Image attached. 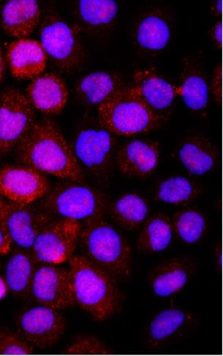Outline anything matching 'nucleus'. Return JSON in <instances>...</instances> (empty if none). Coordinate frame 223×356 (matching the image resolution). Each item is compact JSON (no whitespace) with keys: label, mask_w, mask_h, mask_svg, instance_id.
Listing matches in <instances>:
<instances>
[{"label":"nucleus","mask_w":223,"mask_h":356,"mask_svg":"<svg viewBox=\"0 0 223 356\" xmlns=\"http://www.w3.org/2000/svg\"><path fill=\"white\" fill-rule=\"evenodd\" d=\"M16 158L21 165L33 168L46 176L84 182V172L71 145L51 118H43L35 123L16 147Z\"/></svg>","instance_id":"obj_1"},{"label":"nucleus","mask_w":223,"mask_h":356,"mask_svg":"<svg viewBox=\"0 0 223 356\" xmlns=\"http://www.w3.org/2000/svg\"><path fill=\"white\" fill-rule=\"evenodd\" d=\"M75 302L96 322H104L122 309L125 295L118 280L84 255L68 261Z\"/></svg>","instance_id":"obj_2"},{"label":"nucleus","mask_w":223,"mask_h":356,"mask_svg":"<svg viewBox=\"0 0 223 356\" xmlns=\"http://www.w3.org/2000/svg\"><path fill=\"white\" fill-rule=\"evenodd\" d=\"M85 257L121 282L132 277V248L126 237L104 218L82 225L79 241Z\"/></svg>","instance_id":"obj_3"},{"label":"nucleus","mask_w":223,"mask_h":356,"mask_svg":"<svg viewBox=\"0 0 223 356\" xmlns=\"http://www.w3.org/2000/svg\"><path fill=\"white\" fill-rule=\"evenodd\" d=\"M109 198L102 191L84 182L63 180L55 184L42 199L40 208L52 217L84 224L104 218Z\"/></svg>","instance_id":"obj_4"},{"label":"nucleus","mask_w":223,"mask_h":356,"mask_svg":"<svg viewBox=\"0 0 223 356\" xmlns=\"http://www.w3.org/2000/svg\"><path fill=\"white\" fill-rule=\"evenodd\" d=\"M98 120L116 136L131 137L162 126L163 115L153 111L131 86H125L97 108Z\"/></svg>","instance_id":"obj_5"},{"label":"nucleus","mask_w":223,"mask_h":356,"mask_svg":"<svg viewBox=\"0 0 223 356\" xmlns=\"http://www.w3.org/2000/svg\"><path fill=\"white\" fill-rule=\"evenodd\" d=\"M116 136L98 120L88 118L80 124L71 147L80 168L92 177L107 183L114 171Z\"/></svg>","instance_id":"obj_6"},{"label":"nucleus","mask_w":223,"mask_h":356,"mask_svg":"<svg viewBox=\"0 0 223 356\" xmlns=\"http://www.w3.org/2000/svg\"><path fill=\"white\" fill-rule=\"evenodd\" d=\"M41 45L53 63L62 72H75L82 66L85 54L78 35L57 15L49 14L40 27Z\"/></svg>","instance_id":"obj_7"},{"label":"nucleus","mask_w":223,"mask_h":356,"mask_svg":"<svg viewBox=\"0 0 223 356\" xmlns=\"http://www.w3.org/2000/svg\"><path fill=\"white\" fill-rule=\"evenodd\" d=\"M82 224L64 218L53 220L36 236L32 253L38 264L61 265L74 254Z\"/></svg>","instance_id":"obj_8"},{"label":"nucleus","mask_w":223,"mask_h":356,"mask_svg":"<svg viewBox=\"0 0 223 356\" xmlns=\"http://www.w3.org/2000/svg\"><path fill=\"white\" fill-rule=\"evenodd\" d=\"M35 111L24 93L15 88L0 95V148L5 154L16 148L33 127Z\"/></svg>","instance_id":"obj_9"},{"label":"nucleus","mask_w":223,"mask_h":356,"mask_svg":"<svg viewBox=\"0 0 223 356\" xmlns=\"http://www.w3.org/2000/svg\"><path fill=\"white\" fill-rule=\"evenodd\" d=\"M18 333L34 348L47 349L64 335L66 323L59 311L42 305L30 306L18 314Z\"/></svg>","instance_id":"obj_10"},{"label":"nucleus","mask_w":223,"mask_h":356,"mask_svg":"<svg viewBox=\"0 0 223 356\" xmlns=\"http://www.w3.org/2000/svg\"><path fill=\"white\" fill-rule=\"evenodd\" d=\"M51 215L33 204H19L5 200L0 209V225L7 231L12 243L32 251L36 236L49 222Z\"/></svg>","instance_id":"obj_11"},{"label":"nucleus","mask_w":223,"mask_h":356,"mask_svg":"<svg viewBox=\"0 0 223 356\" xmlns=\"http://www.w3.org/2000/svg\"><path fill=\"white\" fill-rule=\"evenodd\" d=\"M30 293L37 303L58 311L76 305L70 271L58 265L37 267Z\"/></svg>","instance_id":"obj_12"},{"label":"nucleus","mask_w":223,"mask_h":356,"mask_svg":"<svg viewBox=\"0 0 223 356\" xmlns=\"http://www.w3.org/2000/svg\"><path fill=\"white\" fill-rule=\"evenodd\" d=\"M51 189L46 175L23 165L0 168V195L8 201L30 204L46 197Z\"/></svg>","instance_id":"obj_13"},{"label":"nucleus","mask_w":223,"mask_h":356,"mask_svg":"<svg viewBox=\"0 0 223 356\" xmlns=\"http://www.w3.org/2000/svg\"><path fill=\"white\" fill-rule=\"evenodd\" d=\"M160 160V145L156 140L136 138L117 149L115 164L123 176L145 179L157 170Z\"/></svg>","instance_id":"obj_14"},{"label":"nucleus","mask_w":223,"mask_h":356,"mask_svg":"<svg viewBox=\"0 0 223 356\" xmlns=\"http://www.w3.org/2000/svg\"><path fill=\"white\" fill-rule=\"evenodd\" d=\"M194 322L195 316L181 308L170 307L159 311L148 324L147 346L159 349L168 346L187 332Z\"/></svg>","instance_id":"obj_15"},{"label":"nucleus","mask_w":223,"mask_h":356,"mask_svg":"<svg viewBox=\"0 0 223 356\" xmlns=\"http://www.w3.org/2000/svg\"><path fill=\"white\" fill-rule=\"evenodd\" d=\"M26 95L35 110L46 115H57L66 108L69 90L58 74L46 73L32 80Z\"/></svg>","instance_id":"obj_16"},{"label":"nucleus","mask_w":223,"mask_h":356,"mask_svg":"<svg viewBox=\"0 0 223 356\" xmlns=\"http://www.w3.org/2000/svg\"><path fill=\"white\" fill-rule=\"evenodd\" d=\"M195 270V265L188 258L170 259L153 268L148 283L154 296L169 298L185 289Z\"/></svg>","instance_id":"obj_17"},{"label":"nucleus","mask_w":223,"mask_h":356,"mask_svg":"<svg viewBox=\"0 0 223 356\" xmlns=\"http://www.w3.org/2000/svg\"><path fill=\"white\" fill-rule=\"evenodd\" d=\"M47 60L41 43L28 38L12 42L6 54L12 76L19 80H33L40 76L46 70Z\"/></svg>","instance_id":"obj_18"},{"label":"nucleus","mask_w":223,"mask_h":356,"mask_svg":"<svg viewBox=\"0 0 223 356\" xmlns=\"http://www.w3.org/2000/svg\"><path fill=\"white\" fill-rule=\"evenodd\" d=\"M131 87L148 107L161 115L171 108L177 96L175 86L157 72L146 68L134 72Z\"/></svg>","instance_id":"obj_19"},{"label":"nucleus","mask_w":223,"mask_h":356,"mask_svg":"<svg viewBox=\"0 0 223 356\" xmlns=\"http://www.w3.org/2000/svg\"><path fill=\"white\" fill-rule=\"evenodd\" d=\"M119 74L105 71L91 72L80 79L75 92L79 102L88 108L99 107L125 88Z\"/></svg>","instance_id":"obj_20"},{"label":"nucleus","mask_w":223,"mask_h":356,"mask_svg":"<svg viewBox=\"0 0 223 356\" xmlns=\"http://www.w3.org/2000/svg\"><path fill=\"white\" fill-rule=\"evenodd\" d=\"M41 10L35 0H10L1 11V27L5 34L17 40L32 35L40 23Z\"/></svg>","instance_id":"obj_21"},{"label":"nucleus","mask_w":223,"mask_h":356,"mask_svg":"<svg viewBox=\"0 0 223 356\" xmlns=\"http://www.w3.org/2000/svg\"><path fill=\"white\" fill-rule=\"evenodd\" d=\"M219 154L213 143L203 136L186 138L177 149V158L190 176L203 177L213 171Z\"/></svg>","instance_id":"obj_22"},{"label":"nucleus","mask_w":223,"mask_h":356,"mask_svg":"<svg viewBox=\"0 0 223 356\" xmlns=\"http://www.w3.org/2000/svg\"><path fill=\"white\" fill-rule=\"evenodd\" d=\"M151 209L147 199L136 192H128L109 202L108 213L117 225L126 230H136L150 217Z\"/></svg>","instance_id":"obj_23"},{"label":"nucleus","mask_w":223,"mask_h":356,"mask_svg":"<svg viewBox=\"0 0 223 356\" xmlns=\"http://www.w3.org/2000/svg\"><path fill=\"white\" fill-rule=\"evenodd\" d=\"M137 245L141 252L159 254L168 249L175 236L172 220L163 213L148 217L141 227Z\"/></svg>","instance_id":"obj_24"},{"label":"nucleus","mask_w":223,"mask_h":356,"mask_svg":"<svg viewBox=\"0 0 223 356\" xmlns=\"http://www.w3.org/2000/svg\"><path fill=\"white\" fill-rule=\"evenodd\" d=\"M37 264L32 252L28 250L18 248L12 252L5 266L4 276L10 291L20 296L30 293Z\"/></svg>","instance_id":"obj_25"},{"label":"nucleus","mask_w":223,"mask_h":356,"mask_svg":"<svg viewBox=\"0 0 223 356\" xmlns=\"http://www.w3.org/2000/svg\"><path fill=\"white\" fill-rule=\"evenodd\" d=\"M200 193L199 186L194 180L172 176L160 181L154 189V197L161 203L183 206L195 201Z\"/></svg>","instance_id":"obj_26"},{"label":"nucleus","mask_w":223,"mask_h":356,"mask_svg":"<svg viewBox=\"0 0 223 356\" xmlns=\"http://www.w3.org/2000/svg\"><path fill=\"white\" fill-rule=\"evenodd\" d=\"M170 38V24L163 17L157 14L142 17L136 29V42L148 51H163L169 44Z\"/></svg>","instance_id":"obj_27"},{"label":"nucleus","mask_w":223,"mask_h":356,"mask_svg":"<svg viewBox=\"0 0 223 356\" xmlns=\"http://www.w3.org/2000/svg\"><path fill=\"white\" fill-rule=\"evenodd\" d=\"M177 95L188 109L193 111L206 110L209 102V86L200 71L195 67H187L183 74Z\"/></svg>","instance_id":"obj_28"},{"label":"nucleus","mask_w":223,"mask_h":356,"mask_svg":"<svg viewBox=\"0 0 223 356\" xmlns=\"http://www.w3.org/2000/svg\"><path fill=\"white\" fill-rule=\"evenodd\" d=\"M173 231L186 245H193L201 241L207 230V218L199 209L186 208L173 215Z\"/></svg>","instance_id":"obj_29"},{"label":"nucleus","mask_w":223,"mask_h":356,"mask_svg":"<svg viewBox=\"0 0 223 356\" xmlns=\"http://www.w3.org/2000/svg\"><path fill=\"white\" fill-rule=\"evenodd\" d=\"M78 11L80 19L87 27L105 29L118 15L119 6L115 0H80Z\"/></svg>","instance_id":"obj_30"},{"label":"nucleus","mask_w":223,"mask_h":356,"mask_svg":"<svg viewBox=\"0 0 223 356\" xmlns=\"http://www.w3.org/2000/svg\"><path fill=\"white\" fill-rule=\"evenodd\" d=\"M67 355H111L113 349L94 335H80L64 350Z\"/></svg>","instance_id":"obj_31"},{"label":"nucleus","mask_w":223,"mask_h":356,"mask_svg":"<svg viewBox=\"0 0 223 356\" xmlns=\"http://www.w3.org/2000/svg\"><path fill=\"white\" fill-rule=\"evenodd\" d=\"M34 353V347L19 333L7 328L0 329V355H28Z\"/></svg>","instance_id":"obj_32"},{"label":"nucleus","mask_w":223,"mask_h":356,"mask_svg":"<svg viewBox=\"0 0 223 356\" xmlns=\"http://www.w3.org/2000/svg\"><path fill=\"white\" fill-rule=\"evenodd\" d=\"M211 90L217 104H221L222 97V73L221 64L217 65L211 82Z\"/></svg>","instance_id":"obj_33"},{"label":"nucleus","mask_w":223,"mask_h":356,"mask_svg":"<svg viewBox=\"0 0 223 356\" xmlns=\"http://www.w3.org/2000/svg\"><path fill=\"white\" fill-rule=\"evenodd\" d=\"M12 245L13 243H12L7 231L0 225V255L8 254Z\"/></svg>","instance_id":"obj_34"},{"label":"nucleus","mask_w":223,"mask_h":356,"mask_svg":"<svg viewBox=\"0 0 223 356\" xmlns=\"http://www.w3.org/2000/svg\"><path fill=\"white\" fill-rule=\"evenodd\" d=\"M211 37L217 48L221 49L222 46V23L217 22L211 29Z\"/></svg>","instance_id":"obj_35"},{"label":"nucleus","mask_w":223,"mask_h":356,"mask_svg":"<svg viewBox=\"0 0 223 356\" xmlns=\"http://www.w3.org/2000/svg\"><path fill=\"white\" fill-rule=\"evenodd\" d=\"M214 259L217 270H218V272H221L222 268V250L221 243H218V245L215 247L214 251Z\"/></svg>","instance_id":"obj_36"},{"label":"nucleus","mask_w":223,"mask_h":356,"mask_svg":"<svg viewBox=\"0 0 223 356\" xmlns=\"http://www.w3.org/2000/svg\"><path fill=\"white\" fill-rule=\"evenodd\" d=\"M6 70V58L1 42H0V84L3 82Z\"/></svg>","instance_id":"obj_37"},{"label":"nucleus","mask_w":223,"mask_h":356,"mask_svg":"<svg viewBox=\"0 0 223 356\" xmlns=\"http://www.w3.org/2000/svg\"><path fill=\"white\" fill-rule=\"evenodd\" d=\"M9 292L7 281H6L4 277L0 276V302L8 296Z\"/></svg>","instance_id":"obj_38"},{"label":"nucleus","mask_w":223,"mask_h":356,"mask_svg":"<svg viewBox=\"0 0 223 356\" xmlns=\"http://www.w3.org/2000/svg\"><path fill=\"white\" fill-rule=\"evenodd\" d=\"M212 10L215 17H220L222 14V0H216L213 6Z\"/></svg>","instance_id":"obj_39"},{"label":"nucleus","mask_w":223,"mask_h":356,"mask_svg":"<svg viewBox=\"0 0 223 356\" xmlns=\"http://www.w3.org/2000/svg\"><path fill=\"white\" fill-rule=\"evenodd\" d=\"M4 201L5 200L3 199V197L1 195H0V209H1Z\"/></svg>","instance_id":"obj_40"},{"label":"nucleus","mask_w":223,"mask_h":356,"mask_svg":"<svg viewBox=\"0 0 223 356\" xmlns=\"http://www.w3.org/2000/svg\"><path fill=\"white\" fill-rule=\"evenodd\" d=\"M2 153H1V148H0V155H1Z\"/></svg>","instance_id":"obj_41"}]
</instances>
